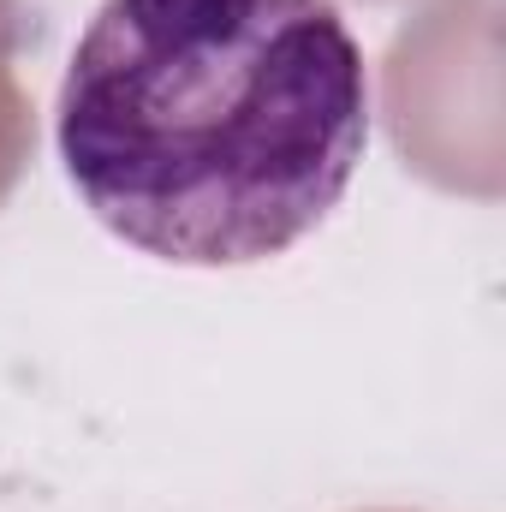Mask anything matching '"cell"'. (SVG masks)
<instances>
[{
    "instance_id": "1",
    "label": "cell",
    "mask_w": 506,
    "mask_h": 512,
    "mask_svg": "<svg viewBox=\"0 0 506 512\" xmlns=\"http://www.w3.org/2000/svg\"><path fill=\"white\" fill-rule=\"evenodd\" d=\"M54 143L84 209L126 245L185 268L262 262L364 161V48L334 0H102Z\"/></svg>"
}]
</instances>
